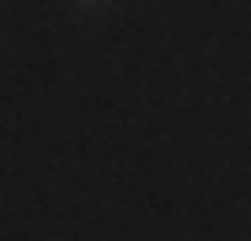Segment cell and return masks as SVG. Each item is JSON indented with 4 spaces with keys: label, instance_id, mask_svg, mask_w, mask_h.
<instances>
[{
    "label": "cell",
    "instance_id": "1",
    "mask_svg": "<svg viewBox=\"0 0 251 241\" xmlns=\"http://www.w3.org/2000/svg\"><path fill=\"white\" fill-rule=\"evenodd\" d=\"M80 5H101V0H80Z\"/></svg>",
    "mask_w": 251,
    "mask_h": 241
}]
</instances>
